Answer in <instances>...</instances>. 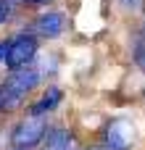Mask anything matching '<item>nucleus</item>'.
<instances>
[{"instance_id":"nucleus-7","label":"nucleus","mask_w":145,"mask_h":150,"mask_svg":"<svg viewBox=\"0 0 145 150\" xmlns=\"http://www.w3.org/2000/svg\"><path fill=\"white\" fill-rule=\"evenodd\" d=\"M40 150H77L74 148V134L66 127H50Z\"/></svg>"},{"instance_id":"nucleus-6","label":"nucleus","mask_w":145,"mask_h":150,"mask_svg":"<svg viewBox=\"0 0 145 150\" xmlns=\"http://www.w3.org/2000/svg\"><path fill=\"white\" fill-rule=\"evenodd\" d=\"M61 100H63V90L55 87V84H50V87L26 108V113H29V116H48V113H53V111L61 105Z\"/></svg>"},{"instance_id":"nucleus-2","label":"nucleus","mask_w":145,"mask_h":150,"mask_svg":"<svg viewBox=\"0 0 145 150\" xmlns=\"http://www.w3.org/2000/svg\"><path fill=\"white\" fill-rule=\"evenodd\" d=\"M50 129V121L48 116H26L24 121H18L11 132V145L16 150H32L40 148L45 134Z\"/></svg>"},{"instance_id":"nucleus-13","label":"nucleus","mask_w":145,"mask_h":150,"mask_svg":"<svg viewBox=\"0 0 145 150\" xmlns=\"http://www.w3.org/2000/svg\"><path fill=\"white\" fill-rule=\"evenodd\" d=\"M29 3H50V0H29Z\"/></svg>"},{"instance_id":"nucleus-14","label":"nucleus","mask_w":145,"mask_h":150,"mask_svg":"<svg viewBox=\"0 0 145 150\" xmlns=\"http://www.w3.org/2000/svg\"><path fill=\"white\" fill-rule=\"evenodd\" d=\"M13 150H16V148H13Z\"/></svg>"},{"instance_id":"nucleus-10","label":"nucleus","mask_w":145,"mask_h":150,"mask_svg":"<svg viewBox=\"0 0 145 150\" xmlns=\"http://www.w3.org/2000/svg\"><path fill=\"white\" fill-rule=\"evenodd\" d=\"M8 16H11V3L8 0H0V24L8 21Z\"/></svg>"},{"instance_id":"nucleus-12","label":"nucleus","mask_w":145,"mask_h":150,"mask_svg":"<svg viewBox=\"0 0 145 150\" xmlns=\"http://www.w3.org/2000/svg\"><path fill=\"white\" fill-rule=\"evenodd\" d=\"M90 150H108V148H106V145H100V148H90Z\"/></svg>"},{"instance_id":"nucleus-5","label":"nucleus","mask_w":145,"mask_h":150,"mask_svg":"<svg viewBox=\"0 0 145 150\" xmlns=\"http://www.w3.org/2000/svg\"><path fill=\"white\" fill-rule=\"evenodd\" d=\"M32 32H34L37 37H42V40H58V37L66 32V16H63L61 11H55V8H48V11H42V13L34 18Z\"/></svg>"},{"instance_id":"nucleus-1","label":"nucleus","mask_w":145,"mask_h":150,"mask_svg":"<svg viewBox=\"0 0 145 150\" xmlns=\"http://www.w3.org/2000/svg\"><path fill=\"white\" fill-rule=\"evenodd\" d=\"M42 74L37 71V66H24L11 71L3 82H0V111H13L18 108L40 84Z\"/></svg>"},{"instance_id":"nucleus-11","label":"nucleus","mask_w":145,"mask_h":150,"mask_svg":"<svg viewBox=\"0 0 145 150\" xmlns=\"http://www.w3.org/2000/svg\"><path fill=\"white\" fill-rule=\"evenodd\" d=\"M8 42H11V37H8V40H0V61H3L5 53H8Z\"/></svg>"},{"instance_id":"nucleus-8","label":"nucleus","mask_w":145,"mask_h":150,"mask_svg":"<svg viewBox=\"0 0 145 150\" xmlns=\"http://www.w3.org/2000/svg\"><path fill=\"white\" fill-rule=\"evenodd\" d=\"M132 63L145 71V24L135 32V37H132Z\"/></svg>"},{"instance_id":"nucleus-4","label":"nucleus","mask_w":145,"mask_h":150,"mask_svg":"<svg viewBox=\"0 0 145 150\" xmlns=\"http://www.w3.org/2000/svg\"><path fill=\"white\" fill-rule=\"evenodd\" d=\"M100 140L108 150H129L135 142V127L129 119H111L103 127Z\"/></svg>"},{"instance_id":"nucleus-3","label":"nucleus","mask_w":145,"mask_h":150,"mask_svg":"<svg viewBox=\"0 0 145 150\" xmlns=\"http://www.w3.org/2000/svg\"><path fill=\"white\" fill-rule=\"evenodd\" d=\"M37 61V34L34 32H18L16 37H11L8 42V53L3 58L8 71L24 69V66H34Z\"/></svg>"},{"instance_id":"nucleus-9","label":"nucleus","mask_w":145,"mask_h":150,"mask_svg":"<svg viewBox=\"0 0 145 150\" xmlns=\"http://www.w3.org/2000/svg\"><path fill=\"white\" fill-rule=\"evenodd\" d=\"M122 3V8H127V11H140L143 8V0H119Z\"/></svg>"}]
</instances>
